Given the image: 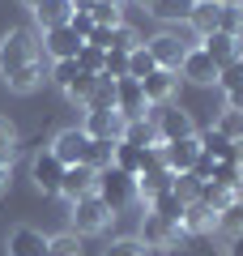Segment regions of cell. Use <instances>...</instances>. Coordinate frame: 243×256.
<instances>
[{
  "mask_svg": "<svg viewBox=\"0 0 243 256\" xmlns=\"http://www.w3.org/2000/svg\"><path fill=\"white\" fill-rule=\"evenodd\" d=\"M180 82H192V86H214V82H218V64L209 60L200 47H188V56H184V64H180Z\"/></svg>",
  "mask_w": 243,
  "mask_h": 256,
  "instance_id": "14",
  "label": "cell"
},
{
  "mask_svg": "<svg viewBox=\"0 0 243 256\" xmlns=\"http://www.w3.org/2000/svg\"><path fill=\"white\" fill-rule=\"evenodd\" d=\"M43 82H47V68H43V56H38L34 64H26V68H18V73L9 77V90L13 94H34Z\"/></svg>",
  "mask_w": 243,
  "mask_h": 256,
  "instance_id": "24",
  "label": "cell"
},
{
  "mask_svg": "<svg viewBox=\"0 0 243 256\" xmlns=\"http://www.w3.org/2000/svg\"><path fill=\"white\" fill-rule=\"evenodd\" d=\"M72 235H102V230L111 226V222H116V214L107 210V205L98 201V196H81V201H72Z\"/></svg>",
  "mask_w": 243,
  "mask_h": 256,
  "instance_id": "3",
  "label": "cell"
},
{
  "mask_svg": "<svg viewBox=\"0 0 243 256\" xmlns=\"http://www.w3.org/2000/svg\"><path fill=\"white\" fill-rule=\"evenodd\" d=\"M234 4H243V0H234Z\"/></svg>",
  "mask_w": 243,
  "mask_h": 256,
  "instance_id": "51",
  "label": "cell"
},
{
  "mask_svg": "<svg viewBox=\"0 0 243 256\" xmlns=\"http://www.w3.org/2000/svg\"><path fill=\"white\" fill-rule=\"evenodd\" d=\"M141 90H145V102H150V107H166V102L175 98V90H180V73L154 68V73L141 82Z\"/></svg>",
  "mask_w": 243,
  "mask_h": 256,
  "instance_id": "15",
  "label": "cell"
},
{
  "mask_svg": "<svg viewBox=\"0 0 243 256\" xmlns=\"http://www.w3.org/2000/svg\"><path fill=\"white\" fill-rule=\"evenodd\" d=\"M180 235H184V230L175 226V222L158 218V214H145V218H141V235H136V239H141L145 248H171Z\"/></svg>",
  "mask_w": 243,
  "mask_h": 256,
  "instance_id": "17",
  "label": "cell"
},
{
  "mask_svg": "<svg viewBox=\"0 0 243 256\" xmlns=\"http://www.w3.org/2000/svg\"><path fill=\"white\" fill-rule=\"evenodd\" d=\"M68 30L81 38V43H86V38L94 34V18H90V9H72V18H68Z\"/></svg>",
  "mask_w": 243,
  "mask_h": 256,
  "instance_id": "40",
  "label": "cell"
},
{
  "mask_svg": "<svg viewBox=\"0 0 243 256\" xmlns=\"http://www.w3.org/2000/svg\"><path fill=\"white\" fill-rule=\"evenodd\" d=\"M34 60H38V34L34 30L18 26V30H4V34H0V77H4V82H9L18 68L34 64Z\"/></svg>",
  "mask_w": 243,
  "mask_h": 256,
  "instance_id": "1",
  "label": "cell"
},
{
  "mask_svg": "<svg viewBox=\"0 0 243 256\" xmlns=\"http://www.w3.org/2000/svg\"><path fill=\"white\" fill-rule=\"evenodd\" d=\"M145 47H150V56H154V64H158V68L180 73V64H184V56H188L192 43H184L175 30H158L154 38H145Z\"/></svg>",
  "mask_w": 243,
  "mask_h": 256,
  "instance_id": "5",
  "label": "cell"
},
{
  "mask_svg": "<svg viewBox=\"0 0 243 256\" xmlns=\"http://www.w3.org/2000/svg\"><path fill=\"white\" fill-rule=\"evenodd\" d=\"M22 4H26V9H30V13H34V9H38V4H43V0H22Z\"/></svg>",
  "mask_w": 243,
  "mask_h": 256,
  "instance_id": "48",
  "label": "cell"
},
{
  "mask_svg": "<svg viewBox=\"0 0 243 256\" xmlns=\"http://www.w3.org/2000/svg\"><path fill=\"white\" fill-rule=\"evenodd\" d=\"M72 9H94V0H72Z\"/></svg>",
  "mask_w": 243,
  "mask_h": 256,
  "instance_id": "47",
  "label": "cell"
},
{
  "mask_svg": "<svg viewBox=\"0 0 243 256\" xmlns=\"http://www.w3.org/2000/svg\"><path fill=\"white\" fill-rule=\"evenodd\" d=\"M214 86H222V94H230L234 86H243V64L234 60V64H226V68H218V82Z\"/></svg>",
  "mask_w": 243,
  "mask_h": 256,
  "instance_id": "41",
  "label": "cell"
},
{
  "mask_svg": "<svg viewBox=\"0 0 243 256\" xmlns=\"http://www.w3.org/2000/svg\"><path fill=\"white\" fill-rule=\"evenodd\" d=\"M218 13H222V0H196V4H192L188 26H192V34H196V43L218 30Z\"/></svg>",
  "mask_w": 243,
  "mask_h": 256,
  "instance_id": "20",
  "label": "cell"
},
{
  "mask_svg": "<svg viewBox=\"0 0 243 256\" xmlns=\"http://www.w3.org/2000/svg\"><path fill=\"white\" fill-rule=\"evenodd\" d=\"M145 162H150V150H136V146H128V141H116V154H111V166L116 171H124V175H141L145 171Z\"/></svg>",
  "mask_w": 243,
  "mask_h": 256,
  "instance_id": "21",
  "label": "cell"
},
{
  "mask_svg": "<svg viewBox=\"0 0 243 256\" xmlns=\"http://www.w3.org/2000/svg\"><path fill=\"white\" fill-rule=\"evenodd\" d=\"M90 90H94V77H90V73H81L77 82H72L68 90H64V98H68V102H81V107H86V98H90Z\"/></svg>",
  "mask_w": 243,
  "mask_h": 256,
  "instance_id": "43",
  "label": "cell"
},
{
  "mask_svg": "<svg viewBox=\"0 0 243 256\" xmlns=\"http://www.w3.org/2000/svg\"><path fill=\"white\" fill-rule=\"evenodd\" d=\"M239 64H243V47H239Z\"/></svg>",
  "mask_w": 243,
  "mask_h": 256,
  "instance_id": "50",
  "label": "cell"
},
{
  "mask_svg": "<svg viewBox=\"0 0 243 256\" xmlns=\"http://www.w3.org/2000/svg\"><path fill=\"white\" fill-rule=\"evenodd\" d=\"M132 4H145V9H150V0H132Z\"/></svg>",
  "mask_w": 243,
  "mask_h": 256,
  "instance_id": "49",
  "label": "cell"
},
{
  "mask_svg": "<svg viewBox=\"0 0 243 256\" xmlns=\"http://www.w3.org/2000/svg\"><path fill=\"white\" fill-rule=\"evenodd\" d=\"M94 184H98V171H90L86 162H77V166H64L60 196L72 205V201H81V196H90V192H94Z\"/></svg>",
  "mask_w": 243,
  "mask_h": 256,
  "instance_id": "13",
  "label": "cell"
},
{
  "mask_svg": "<svg viewBox=\"0 0 243 256\" xmlns=\"http://www.w3.org/2000/svg\"><path fill=\"white\" fill-rule=\"evenodd\" d=\"M200 52L209 56V60L218 64V68H226V64H234L239 60V47H243V38H230V34H222V30H214L209 38H200Z\"/></svg>",
  "mask_w": 243,
  "mask_h": 256,
  "instance_id": "18",
  "label": "cell"
},
{
  "mask_svg": "<svg viewBox=\"0 0 243 256\" xmlns=\"http://www.w3.org/2000/svg\"><path fill=\"white\" fill-rule=\"evenodd\" d=\"M192 4L196 0H150V13L158 22H166V26H188V13H192Z\"/></svg>",
  "mask_w": 243,
  "mask_h": 256,
  "instance_id": "23",
  "label": "cell"
},
{
  "mask_svg": "<svg viewBox=\"0 0 243 256\" xmlns=\"http://www.w3.org/2000/svg\"><path fill=\"white\" fill-rule=\"evenodd\" d=\"M86 111H116V82L94 77V90H90V98H86Z\"/></svg>",
  "mask_w": 243,
  "mask_h": 256,
  "instance_id": "26",
  "label": "cell"
},
{
  "mask_svg": "<svg viewBox=\"0 0 243 256\" xmlns=\"http://www.w3.org/2000/svg\"><path fill=\"white\" fill-rule=\"evenodd\" d=\"M226 111H243V86H234V90L226 94Z\"/></svg>",
  "mask_w": 243,
  "mask_h": 256,
  "instance_id": "44",
  "label": "cell"
},
{
  "mask_svg": "<svg viewBox=\"0 0 243 256\" xmlns=\"http://www.w3.org/2000/svg\"><path fill=\"white\" fill-rule=\"evenodd\" d=\"M116 111L124 116V124H128V120L150 116V102H145L141 82H132V77H120V82H116Z\"/></svg>",
  "mask_w": 243,
  "mask_h": 256,
  "instance_id": "11",
  "label": "cell"
},
{
  "mask_svg": "<svg viewBox=\"0 0 243 256\" xmlns=\"http://www.w3.org/2000/svg\"><path fill=\"white\" fill-rule=\"evenodd\" d=\"M218 30L230 38H243V4H234V0H226L222 13H218Z\"/></svg>",
  "mask_w": 243,
  "mask_h": 256,
  "instance_id": "27",
  "label": "cell"
},
{
  "mask_svg": "<svg viewBox=\"0 0 243 256\" xmlns=\"http://www.w3.org/2000/svg\"><path fill=\"white\" fill-rule=\"evenodd\" d=\"M239 230H243V196H239V201H230L222 214H218V230H214V235L230 239V235H239Z\"/></svg>",
  "mask_w": 243,
  "mask_h": 256,
  "instance_id": "28",
  "label": "cell"
},
{
  "mask_svg": "<svg viewBox=\"0 0 243 256\" xmlns=\"http://www.w3.org/2000/svg\"><path fill=\"white\" fill-rule=\"evenodd\" d=\"M158 146H162V141H158ZM158 146L150 150V162H145V171L136 175V196H141L145 205H150L154 196H162V192H171V180H175V175L166 171V162H162Z\"/></svg>",
  "mask_w": 243,
  "mask_h": 256,
  "instance_id": "6",
  "label": "cell"
},
{
  "mask_svg": "<svg viewBox=\"0 0 243 256\" xmlns=\"http://www.w3.org/2000/svg\"><path fill=\"white\" fill-rule=\"evenodd\" d=\"M171 192H175V196H180V201L184 205H192V201H200V180H196V175H175V180H171Z\"/></svg>",
  "mask_w": 243,
  "mask_h": 256,
  "instance_id": "37",
  "label": "cell"
},
{
  "mask_svg": "<svg viewBox=\"0 0 243 256\" xmlns=\"http://www.w3.org/2000/svg\"><path fill=\"white\" fill-rule=\"evenodd\" d=\"M13 150H18V124L9 116H0V154L13 158Z\"/></svg>",
  "mask_w": 243,
  "mask_h": 256,
  "instance_id": "42",
  "label": "cell"
},
{
  "mask_svg": "<svg viewBox=\"0 0 243 256\" xmlns=\"http://www.w3.org/2000/svg\"><path fill=\"white\" fill-rule=\"evenodd\" d=\"M150 214H158V218H166V222H175V226H180L184 201L175 196V192H162V196H154V201H150Z\"/></svg>",
  "mask_w": 243,
  "mask_h": 256,
  "instance_id": "29",
  "label": "cell"
},
{
  "mask_svg": "<svg viewBox=\"0 0 243 256\" xmlns=\"http://www.w3.org/2000/svg\"><path fill=\"white\" fill-rule=\"evenodd\" d=\"M150 120H154V132L158 141H184V137H196V124L184 107L166 102V107H150Z\"/></svg>",
  "mask_w": 243,
  "mask_h": 256,
  "instance_id": "4",
  "label": "cell"
},
{
  "mask_svg": "<svg viewBox=\"0 0 243 256\" xmlns=\"http://www.w3.org/2000/svg\"><path fill=\"white\" fill-rule=\"evenodd\" d=\"M102 60H107V52H98V47H90V43H81V52H77V68H81V73L102 77Z\"/></svg>",
  "mask_w": 243,
  "mask_h": 256,
  "instance_id": "36",
  "label": "cell"
},
{
  "mask_svg": "<svg viewBox=\"0 0 243 256\" xmlns=\"http://www.w3.org/2000/svg\"><path fill=\"white\" fill-rule=\"evenodd\" d=\"M9 175H13V158H4V154H0V192L9 188Z\"/></svg>",
  "mask_w": 243,
  "mask_h": 256,
  "instance_id": "45",
  "label": "cell"
},
{
  "mask_svg": "<svg viewBox=\"0 0 243 256\" xmlns=\"http://www.w3.org/2000/svg\"><path fill=\"white\" fill-rule=\"evenodd\" d=\"M136 47H141V34H136L132 26H116V30H111V38H107V52H120V56L136 52Z\"/></svg>",
  "mask_w": 243,
  "mask_h": 256,
  "instance_id": "33",
  "label": "cell"
},
{
  "mask_svg": "<svg viewBox=\"0 0 243 256\" xmlns=\"http://www.w3.org/2000/svg\"><path fill=\"white\" fill-rule=\"evenodd\" d=\"M68 18H72V0H43V4L34 9V22H38V30L68 26Z\"/></svg>",
  "mask_w": 243,
  "mask_h": 256,
  "instance_id": "22",
  "label": "cell"
},
{
  "mask_svg": "<svg viewBox=\"0 0 243 256\" xmlns=\"http://www.w3.org/2000/svg\"><path fill=\"white\" fill-rule=\"evenodd\" d=\"M158 154H162V162H166V171H171V175H188L192 166H196V158H200V137L162 141Z\"/></svg>",
  "mask_w": 243,
  "mask_h": 256,
  "instance_id": "7",
  "label": "cell"
},
{
  "mask_svg": "<svg viewBox=\"0 0 243 256\" xmlns=\"http://www.w3.org/2000/svg\"><path fill=\"white\" fill-rule=\"evenodd\" d=\"M81 128H86L90 141H120L124 137V116L120 111H86Z\"/></svg>",
  "mask_w": 243,
  "mask_h": 256,
  "instance_id": "12",
  "label": "cell"
},
{
  "mask_svg": "<svg viewBox=\"0 0 243 256\" xmlns=\"http://www.w3.org/2000/svg\"><path fill=\"white\" fill-rule=\"evenodd\" d=\"M38 52L47 56V60H77V52H81V38L72 34L68 26H52V30H43V38H38Z\"/></svg>",
  "mask_w": 243,
  "mask_h": 256,
  "instance_id": "10",
  "label": "cell"
},
{
  "mask_svg": "<svg viewBox=\"0 0 243 256\" xmlns=\"http://www.w3.org/2000/svg\"><path fill=\"white\" fill-rule=\"evenodd\" d=\"M154 68H158V64H154V56H150V47H145V43L136 47V52H128V77H132V82H145Z\"/></svg>",
  "mask_w": 243,
  "mask_h": 256,
  "instance_id": "32",
  "label": "cell"
},
{
  "mask_svg": "<svg viewBox=\"0 0 243 256\" xmlns=\"http://www.w3.org/2000/svg\"><path fill=\"white\" fill-rule=\"evenodd\" d=\"M102 256H150V248L136 235H124V239H111V244L102 248Z\"/></svg>",
  "mask_w": 243,
  "mask_h": 256,
  "instance_id": "35",
  "label": "cell"
},
{
  "mask_svg": "<svg viewBox=\"0 0 243 256\" xmlns=\"http://www.w3.org/2000/svg\"><path fill=\"white\" fill-rule=\"evenodd\" d=\"M111 154H116V141H90V150H86V166H90V171H107Z\"/></svg>",
  "mask_w": 243,
  "mask_h": 256,
  "instance_id": "34",
  "label": "cell"
},
{
  "mask_svg": "<svg viewBox=\"0 0 243 256\" xmlns=\"http://www.w3.org/2000/svg\"><path fill=\"white\" fill-rule=\"evenodd\" d=\"M94 196H98L111 214H120V210H128V205L136 201V180H132V175H124V171H116V166H107V171H98Z\"/></svg>",
  "mask_w": 243,
  "mask_h": 256,
  "instance_id": "2",
  "label": "cell"
},
{
  "mask_svg": "<svg viewBox=\"0 0 243 256\" xmlns=\"http://www.w3.org/2000/svg\"><path fill=\"white\" fill-rule=\"evenodd\" d=\"M218 132H222L226 141H243V111H226L222 107V116H218Z\"/></svg>",
  "mask_w": 243,
  "mask_h": 256,
  "instance_id": "38",
  "label": "cell"
},
{
  "mask_svg": "<svg viewBox=\"0 0 243 256\" xmlns=\"http://www.w3.org/2000/svg\"><path fill=\"white\" fill-rule=\"evenodd\" d=\"M47 256H81V235H72V230L47 235Z\"/></svg>",
  "mask_w": 243,
  "mask_h": 256,
  "instance_id": "31",
  "label": "cell"
},
{
  "mask_svg": "<svg viewBox=\"0 0 243 256\" xmlns=\"http://www.w3.org/2000/svg\"><path fill=\"white\" fill-rule=\"evenodd\" d=\"M47 150H52L64 166H77V162H86L90 137H86V128H81V124H72V128H64V132H56V141H52Z\"/></svg>",
  "mask_w": 243,
  "mask_h": 256,
  "instance_id": "9",
  "label": "cell"
},
{
  "mask_svg": "<svg viewBox=\"0 0 243 256\" xmlns=\"http://www.w3.org/2000/svg\"><path fill=\"white\" fill-rule=\"evenodd\" d=\"M222 4H226V0H222Z\"/></svg>",
  "mask_w": 243,
  "mask_h": 256,
  "instance_id": "52",
  "label": "cell"
},
{
  "mask_svg": "<svg viewBox=\"0 0 243 256\" xmlns=\"http://www.w3.org/2000/svg\"><path fill=\"white\" fill-rule=\"evenodd\" d=\"M120 141H128V146H136V150H154V146H158L154 120H150V116H141V120H128V124H124V137H120Z\"/></svg>",
  "mask_w": 243,
  "mask_h": 256,
  "instance_id": "25",
  "label": "cell"
},
{
  "mask_svg": "<svg viewBox=\"0 0 243 256\" xmlns=\"http://www.w3.org/2000/svg\"><path fill=\"white\" fill-rule=\"evenodd\" d=\"M94 26H124V4H111V0H94V9H90Z\"/></svg>",
  "mask_w": 243,
  "mask_h": 256,
  "instance_id": "30",
  "label": "cell"
},
{
  "mask_svg": "<svg viewBox=\"0 0 243 256\" xmlns=\"http://www.w3.org/2000/svg\"><path fill=\"white\" fill-rule=\"evenodd\" d=\"M4 252L9 256H47V235L34 226H13L4 239Z\"/></svg>",
  "mask_w": 243,
  "mask_h": 256,
  "instance_id": "16",
  "label": "cell"
},
{
  "mask_svg": "<svg viewBox=\"0 0 243 256\" xmlns=\"http://www.w3.org/2000/svg\"><path fill=\"white\" fill-rule=\"evenodd\" d=\"M180 230H184V235H214V230H218V214L209 210L205 201H192V205H184Z\"/></svg>",
  "mask_w": 243,
  "mask_h": 256,
  "instance_id": "19",
  "label": "cell"
},
{
  "mask_svg": "<svg viewBox=\"0 0 243 256\" xmlns=\"http://www.w3.org/2000/svg\"><path fill=\"white\" fill-rule=\"evenodd\" d=\"M47 77H52V82L60 86V90H68V86L81 77V68H77V60H56L52 68H47Z\"/></svg>",
  "mask_w": 243,
  "mask_h": 256,
  "instance_id": "39",
  "label": "cell"
},
{
  "mask_svg": "<svg viewBox=\"0 0 243 256\" xmlns=\"http://www.w3.org/2000/svg\"><path fill=\"white\" fill-rule=\"evenodd\" d=\"M226 256H243V230L226 239Z\"/></svg>",
  "mask_w": 243,
  "mask_h": 256,
  "instance_id": "46",
  "label": "cell"
},
{
  "mask_svg": "<svg viewBox=\"0 0 243 256\" xmlns=\"http://www.w3.org/2000/svg\"><path fill=\"white\" fill-rule=\"evenodd\" d=\"M30 180L43 196H60V180H64V162L52 154V150H38L34 162H30Z\"/></svg>",
  "mask_w": 243,
  "mask_h": 256,
  "instance_id": "8",
  "label": "cell"
}]
</instances>
